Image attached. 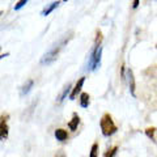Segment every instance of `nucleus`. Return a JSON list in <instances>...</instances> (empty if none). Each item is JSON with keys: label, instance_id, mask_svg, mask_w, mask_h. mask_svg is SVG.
Masks as SVG:
<instances>
[{"label": "nucleus", "instance_id": "1", "mask_svg": "<svg viewBox=\"0 0 157 157\" xmlns=\"http://www.w3.org/2000/svg\"><path fill=\"white\" fill-rule=\"evenodd\" d=\"M70 39H71V37H66L62 42H59L58 45L54 46L50 51H47L45 55H43V58H42V63H43V64H50V63L55 62L58 59V56H59V52L62 51V48L67 45V42L70 41Z\"/></svg>", "mask_w": 157, "mask_h": 157}, {"label": "nucleus", "instance_id": "2", "mask_svg": "<svg viewBox=\"0 0 157 157\" xmlns=\"http://www.w3.org/2000/svg\"><path fill=\"white\" fill-rule=\"evenodd\" d=\"M100 127H101V131H102V135L104 136H111L118 131V127L115 126L114 121H113V117L109 113L102 115L101 121H100Z\"/></svg>", "mask_w": 157, "mask_h": 157}, {"label": "nucleus", "instance_id": "3", "mask_svg": "<svg viewBox=\"0 0 157 157\" xmlns=\"http://www.w3.org/2000/svg\"><path fill=\"white\" fill-rule=\"evenodd\" d=\"M101 56H102V47L94 46L89 55V62H88V70L96 71L101 64Z\"/></svg>", "mask_w": 157, "mask_h": 157}, {"label": "nucleus", "instance_id": "4", "mask_svg": "<svg viewBox=\"0 0 157 157\" xmlns=\"http://www.w3.org/2000/svg\"><path fill=\"white\" fill-rule=\"evenodd\" d=\"M84 82H85V77H80V78H78V81L76 82V85L72 88V90H71V93H70V100H75L76 96L81 92Z\"/></svg>", "mask_w": 157, "mask_h": 157}, {"label": "nucleus", "instance_id": "5", "mask_svg": "<svg viewBox=\"0 0 157 157\" xmlns=\"http://www.w3.org/2000/svg\"><path fill=\"white\" fill-rule=\"evenodd\" d=\"M8 119V117L6 118ZM4 119V115H2V122H0V134H2V140H6L8 137V131H9V127L7 124V121Z\"/></svg>", "mask_w": 157, "mask_h": 157}, {"label": "nucleus", "instance_id": "6", "mask_svg": "<svg viewBox=\"0 0 157 157\" xmlns=\"http://www.w3.org/2000/svg\"><path fill=\"white\" fill-rule=\"evenodd\" d=\"M78 123H80V117H78L77 113H73L72 119L68 122V128H70L71 131H76L77 127H78Z\"/></svg>", "mask_w": 157, "mask_h": 157}, {"label": "nucleus", "instance_id": "7", "mask_svg": "<svg viewBox=\"0 0 157 157\" xmlns=\"http://www.w3.org/2000/svg\"><path fill=\"white\" fill-rule=\"evenodd\" d=\"M127 80H128V86H130L131 94L135 97V77H134V72L131 70H127Z\"/></svg>", "mask_w": 157, "mask_h": 157}, {"label": "nucleus", "instance_id": "8", "mask_svg": "<svg viewBox=\"0 0 157 157\" xmlns=\"http://www.w3.org/2000/svg\"><path fill=\"white\" fill-rule=\"evenodd\" d=\"M72 90V85H71V82H68L67 85H64V88H63V90L60 92V94L58 96V98H56V101L59 102V104H60V102L64 100V98L68 96V93H70Z\"/></svg>", "mask_w": 157, "mask_h": 157}, {"label": "nucleus", "instance_id": "9", "mask_svg": "<svg viewBox=\"0 0 157 157\" xmlns=\"http://www.w3.org/2000/svg\"><path fill=\"white\" fill-rule=\"evenodd\" d=\"M55 137L58 139V141H66L68 139V132L63 128H58L55 130Z\"/></svg>", "mask_w": 157, "mask_h": 157}, {"label": "nucleus", "instance_id": "10", "mask_svg": "<svg viewBox=\"0 0 157 157\" xmlns=\"http://www.w3.org/2000/svg\"><path fill=\"white\" fill-rule=\"evenodd\" d=\"M59 4H60V2L58 0V2H54V3L50 4V6H47V7L42 11V16H48V14H50V13L54 11V9H56V8L59 7Z\"/></svg>", "mask_w": 157, "mask_h": 157}, {"label": "nucleus", "instance_id": "11", "mask_svg": "<svg viewBox=\"0 0 157 157\" xmlns=\"http://www.w3.org/2000/svg\"><path fill=\"white\" fill-rule=\"evenodd\" d=\"M33 85H34V80H28L25 84L21 86V96L28 94V93L30 92V89L33 88Z\"/></svg>", "mask_w": 157, "mask_h": 157}, {"label": "nucleus", "instance_id": "12", "mask_svg": "<svg viewBox=\"0 0 157 157\" xmlns=\"http://www.w3.org/2000/svg\"><path fill=\"white\" fill-rule=\"evenodd\" d=\"M80 105H81V107H88L89 106V102H90V97H89V94L88 93H81L80 94Z\"/></svg>", "mask_w": 157, "mask_h": 157}, {"label": "nucleus", "instance_id": "13", "mask_svg": "<svg viewBox=\"0 0 157 157\" xmlns=\"http://www.w3.org/2000/svg\"><path fill=\"white\" fill-rule=\"evenodd\" d=\"M117 152H118V147H117V145H115V147H111L110 149H107V151L105 152L104 157H114V156L117 155Z\"/></svg>", "mask_w": 157, "mask_h": 157}, {"label": "nucleus", "instance_id": "14", "mask_svg": "<svg viewBox=\"0 0 157 157\" xmlns=\"http://www.w3.org/2000/svg\"><path fill=\"white\" fill-rule=\"evenodd\" d=\"M89 157H98V143H94L92 145L90 152H89Z\"/></svg>", "mask_w": 157, "mask_h": 157}, {"label": "nucleus", "instance_id": "15", "mask_svg": "<svg viewBox=\"0 0 157 157\" xmlns=\"http://www.w3.org/2000/svg\"><path fill=\"white\" fill-rule=\"evenodd\" d=\"M155 134H156V128L155 127H148L145 130V135L149 137V139H155Z\"/></svg>", "mask_w": 157, "mask_h": 157}, {"label": "nucleus", "instance_id": "16", "mask_svg": "<svg viewBox=\"0 0 157 157\" xmlns=\"http://www.w3.org/2000/svg\"><path fill=\"white\" fill-rule=\"evenodd\" d=\"M101 42H102V33H101L100 30H97V33H96L94 46H101Z\"/></svg>", "mask_w": 157, "mask_h": 157}, {"label": "nucleus", "instance_id": "17", "mask_svg": "<svg viewBox=\"0 0 157 157\" xmlns=\"http://www.w3.org/2000/svg\"><path fill=\"white\" fill-rule=\"evenodd\" d=\"M28 2H29V0H18V2L16 3V6H14V11H18V9H21L24 6H26Z\"/></svg>", "mask_w": 157, "mask_h": 157}, {"label": "nucleus", "instance_id": "18", "mask_svg": "<svg viewBox=\"0 0 157 157\" xmlns=\"http://www.w3.org/2000/svg\"><path fill=\"white\" fill-rule=\"evenodd\" d=\"M139 3H140V0H134V2H132V8L136 9L137 7H139Z\"/></svg>", "mask_w": 157, "mask_h": 157}, {"label": "nucleus", "instance_id": "19", "mask_svg": "<svg viewBox=\"0 0 157 157\" xmlns=\"http://www.w3.org/2000/svg\"><path fill=\"white\" fill-rule=\"evenodd\" d=\"M55 157H66V155L63 153V152H58V153L55 155Z\"/></svg>", "mask_w": 157, "mask_h": 157}, {"label": "nucleus", "instance_id": "20", "mask_svg": "<svg viewBox=\"0 0 157 157\" xmlns=\"http://www.w3.org/2000/svg\"><path fill=\"white\" fill-rule=\"evenodd\" d=\"M63 2H68V0H63Z\"/></svg>", "mask_w": 157, "mask_h": 157}]
</instances>
